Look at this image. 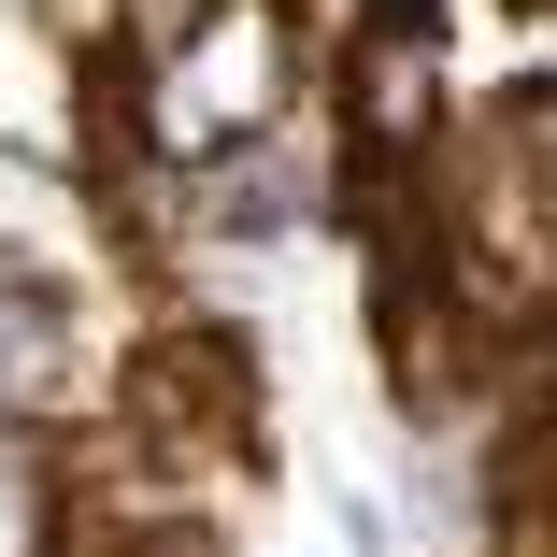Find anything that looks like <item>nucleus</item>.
<instances>
[{
    "mask_svg": "<svg viewBox=\"0 0 557 557\" xmlns=\"http://www.w3.org/2000/svg\"><path fill=\"white\" fill-rule=\"evenodd\" d=\"M286 86H300L286 0H214V15L158 58V86H144V144L200 172V158H230V144L286 129Z\"/></svg>",
    "mask_w": 557,
    "mask_h": 557,
    "instance_id": "1",
    "label": "nucleus"
},
{
    "mask_svg": "<svg viewBox=\"0 0 557 557\" xmlns=\"http://www.w3.org/2000/svg\"><path fill=\"white\" fill-rule=\"evenodd\" d=\"M344 129L372 172L443 158V15H358L344 44Z\"/></svg>",
    "mask_w": 557,
    "mask_h": 557,
    "instance_id": "2",
    "label": "nucleus"
},
{
    "mask_svg": "<svg viewBox=\"0 0 557 557\" xmlns=\"http://www.w3.org/2000/svg\"><path fill=\"white\" fill-rule=\"evenodd\" d=\"M300 200H314V172L258 129V144H230V158H200V230H230V244H286L300 230Z\"/></svg>",
    "mask_w": 557,
    "mask_h": 557,
    "instance_id": "3",
    "label": "nucleus"
},
{
    "mask_svg": "<svg viewBox=\"0 0 557 557\" xmlns=\"http://www.w3.org/2000/svg\"><path fill=\"white\" fill-rule=\"evenodd\" d=\"M72 386H86V358H72V300L0 272V414H44V400H72Z\"/></svg>",
    "mask_w": 557,
    "mask_h": 557,
    "instance_id": "4",
    "label": "nucleus"
},
{
    "mask_svg": "<svg viewBox=\"0 0 557 557\" xmlns=\"http://www.w3.org/2000/svg\"><path fill=\"white\" fill-rule=\"evenodd\" d=\"M0 557H58V472L15 414H0Z\"/></svg>",
    "mask_w": 557,
    "mask_h": 557,
    "instance_id": "5",
    "label": "nucleus"
},
{
    "mask_svg": "<svg viewBox=\"0 0 557 557\" xmlns=\"http://www.w3.org/2000/svg\"><path fill=\"white\" fill-rule=\"evenodd\" d=\"M486 129H500V144H515V172H529V186L557 200V86H515V100H500Z\"/></svg>",
    "mask_w": 557,
    "mask_h": 557,
    "instance_id": "6",
    "label": "nucleus"
},
{
    "mask_svg": "<svg viewBox=\"0 0 557 557\" xmlns=\"http://www.w3.org/2000/svg\"><path fill=\"white\" fill-rule=\"evenodd\" d=\"M200 15H214V0H129V44H144V58H172Z\"/></svg>",
    "mask_w": 557,
    "mask_h": 557,
    "instance_id": "7",
    "label": "nucleus"
}]
</instances>
